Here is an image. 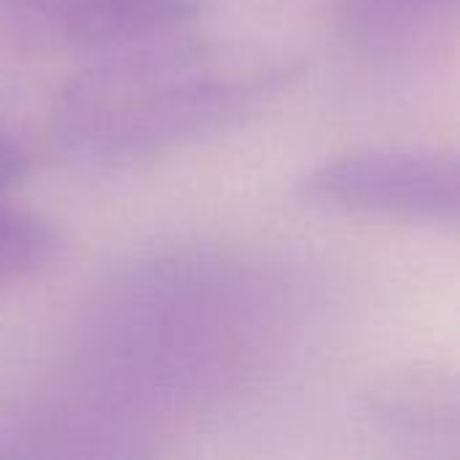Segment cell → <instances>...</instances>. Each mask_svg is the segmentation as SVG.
<instances>
[{"mask_svg":"<svg viewBox=\"0 0 460 460\" xmlns=\"http://www.w3.org/2000/svg\"><path fill=\"white\" fill-rule=\"evenodd\" d=\"M302 199L345 213L410 224H456L460 162L426 146L367 148L318 164L299 181Z\"/></svg>","mask_w":460,"mask_h":460,"instance_id":"cell-2","label":"cell"},{"mask_svg":"<svg viewBox=\"0 0 460 460\" xmlns=\"http://www.w3.org/2000/svg\"><path fill=\"white\" fill-rule=\"evenodd\" d=\"M380 3H388V8H415V5H423V3H434V0H380Z\"/></svg>","mask_w":460,"mask_h":460,"instance_id":"cell-5","label":"cell"},{"mask_svg":"<svg viewBox=\"0 0 460 460\" xmlns=\"http://www.w3.org/2000/svg\"><path fill=\"white\" fill-rule=\"evenodd\" d=\"M57 251L59 234L46 218L5 205L0 197V283L19 280L46 267Z\"/></svg>","mask_w":460,"mask_h":460,"instance_id":"cell-4","label":"cell"},{"mask_svg":"<svg viewBox=\"0 0 460 460\" xmlns=\"http://www.w3.org/2000/svg\"><path fill=\"white\" fill-rule=\"evenodd\" d=\"M35 32L81 46L124 49L154 40L191 16V0H3Z\"/></svg>","mask_w":460,"mask_h":460,"instance_id":"cell-3","label":"cell"},{"mask_svg":"<svg viewBox=\"0 0 460 460\" xmlns=\"http://www.w3.org/2000/svg\"><path fill=\"white\" fill-rule=\"evenodd\" d=\"M86 70L57 105L62 146L86 162L132 164L240 119L272 84V73L245 70L205 49L151 46Z\"/></svg>","mask_w":460,"mask_h":460,"instance_id":"cell-1","label":"cell"}]
</instances>
